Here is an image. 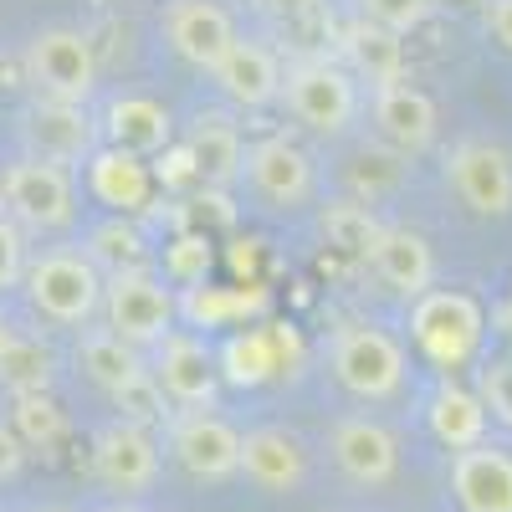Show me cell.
<instances>
[{"label": "cell", "mask_w": 512, "mask_h": 512, "mask_svg": "<svg viewBox=\"0 0 512 512\" xmlns=\"http://www.w3.org/2000/svg\"><path fill=\"white\" fill-rule=\"evenodd\" d=\"M21 287L31 308L62 328H82L103 313V272L93 267L88 251H67V246L41 251L36 262H26Z\"/></svg>", "instance_id": "1"}, {"label": "cell", "mask_w": 512, "mask_h": 512, "mask_svg": "<svg viewBox=\"0 0 512 512\" xmlns=\"http://www.w3.org/2000/svg\"><path fill=\"white\" fill-rule=\"evenodd\" d=\"M308 134H344L359 113V77L328 57H308L282 72V98H277Z\"/></svg>", "instance_id": "2"}, {"label": "cell", "mask_w": 512, "mask_h": 512, "mask_svg": "<svg viewBox=\"0 0 512 512\" xmlns=\"http://www.w3.org/2000/svg\"><path fill=\"white\" fill-rule=\"evenodd\" d=\"M26 82L36 98L57 103H88L98 88V57L93 41L77 26H41L26 41Z\"/></svg>", "instance_id": "3"}, {"label": "cell", "mask_w": 512, "mask_h": 512, "mask_svg": "<svg viewBox=\"0 0 512 512\" xmlns=\"http://www.w3.org/2000/svg\"><path fill=\"white\" fill-rule=\"evenodd\" d=\"M0 210L21 231H62L77 216V185L72 169L47 164V159H21L6 169V190H0Z\"/></svg>", "instance_id": "4"}, {"label": "cell", "mask_w": 512, "mask_h": 512, "mask_svg": "<svg viewBox=\"0 0 512 512\" xmlns=\"http://www.w3.org/2000/svg\"><path fill=\"white\" fill-rule=\"evenodd\" d=\"M103 318L134 349H154L175 333V292H169L149 267L103 277Z\"/></svg>", "instance_id": "5"}, {"label": "cell", "mask_w": 512, "mask_h": 512, "mask_svg": "<svg viewBox=\"0 0 512 512\" xmlns=\"http://www.w3.org/2000/svg\"><path fill=\"white\" fill-rule=\"evenodd\" d=\"M333 374L354 400H395L405 384V349L384 328H344L333 338Z\"/></svg>", "instance_id": "6"}, {"label": "cell", "mask_w": 512, "mask_h": 512, "mask_svg": "<svg viewBox=\"0 0 512 512\" xmlns=\"http://www.w3.org/2000/svg\"><path fill=\"white\" fill-rule=\"evenodd\" d=\"M410 328H415V344L431 354L441 369H456L477 354L482 344V308H477V297H466V292H436V287H425L415 297V313H410Z\"/></svg>", "instance_id": "7"}, {"label": "cell", "mask_w": 512, "mask_h": 512, "mask_svg": "<svg viewBox=\"0 0 512 512\" xmlns=\"http://www.w3.org/2000/svg\"><path fill=\"white\" fill-rule=\"evenodd\" d=\"M169 456L195 482H226L241 472V431L210 410H185L169 420Z\"/></svg>", "instance_id": "8"}, {"label": "cell", "mask_w": 512, "mask_h": 512, "mask_svg": "<svg viewBox=\"0 0 512 512\" xmlns=\"http://www.w3.org/2000/svg\"><path fill=\"white\" fill-rule=\"evenodd\" d=\"M21 139L31 159H47V164H82L93 159L98 149V123L88 113V103H57V98H36L21 113Z\"/></svg>", "instance_id": "9"}, {"label": "cell", "mask_w": 512, "mask_h": 512, "mask_svg": "<svg viewBox=\"0 0 512 512\" xmlns=\"http://www.w3.org/2000/svg\"><path fill=\"white\" fill-rule=\"evenodd\" d=\"M159 31L169 41V52L190 67H200V72H216V62L241 36L221 0H169L164 16H159Z\"/></svg>", "instance_id": "10"}, {"label": "cell", "mask_w": 512, "mask_h": 512, "mask_svg": "<svg viewBox=\"0 0 512 512\" xmlns=\"http://www.w3.org/2000/svg\"><path fill=\"white\" fill-rule=\"evenodd\" d=\"M93 477L108 492H123V497L149 492L159 482V441H154V431L128 425V420L98 431V441H93Z\"/></svg>", "instance_id": "11"}, {"label": "cell", "mask_w": 512, "mask_h": 512, "mask_svg": "<svg viewBox=\"0 0 512 512\" xmlns=\"http://www.w3.org/2000/svg\"><path fill=\"white\" fill-rule=\"evenodd\" d=\"M446 180L472 216H507L512 210V159L497 144L466 139L446 159Z\"/></svg>", "instance_id": "12"}, {"label": "cell", "mask_w": 512, "mask_h": 512, "mask_svg": "<svg viewBox=\"0 0 512 512\" xmlns=\"http://www.w3.org/2000/svg\"><path fill=\"white\" fill-rule=\"evenodd\" d=\"M374 128L395 154H405V159L425 154L436 144V103H431V93L415 88L410 77L374 88Z\"/></svg>", "instance_id": "13"}, {"label": "cell", "mask_w": 512, "mask_h": 512, "mask_svg": "<svg viewBox=\"0 0 512 512\" xmlns=\"http://www.w3.org/2000/svg\"><path fill=\"white\" fill-rule=\"evenodd\" d=\"M241 175L251 180V190L262 195L272 210H292V205H303L313 195V164H308V154L297 149L292 139H282V134L251 144Z\"/></svg>", "instance_id": "14"}, {"label": "cell", "mask_w": 512, "mask_h": 512, "mask_svg": "<svg viewBox=\"0 0 512 512\" xmlns=\"http://www.w3.org/2000/svg\"><path fill=\"white\" fill-rule=\"evenodd\" d=\"M159 349V359H154V379H159V390L175 400V405H190V410H200V405H210L216 400V390H221V374H216V359H210V349L200 344L195 333H169L164 344H154Z\"/></svg>", "instance_id": "15"}, {"label": "cell", "mask_w": 512, "mask_h": 512, "mask_svg": "<svg viewBox=\"0 0 512 512\" xmlns=\"http://www.w3.org/2000/svg\"><path fill=\"white\" fill-rule=\"evenodd\" d=\"M333 461L359 487H384L400 466V441L369 415H344L333 425Z\"/></svg>", "instance_id": "16"}, {"label": "cell", "mask_w": 512, "mask_h": 512, "mask_svg": "<svg viewBox=\"0 0 512 512\" xmlns=\"http://www.w3.org/2000/svg\"><path fill=\"white\" fill-rule=\"evenodd\" d=\"M241 477L262 492H297L308 477V451L287 425H256L241 436Z\"/></svg>", "instance_id": "17"}, {"label": "cell", "mask_w": 512, "mask_h": 512, "mask_svg": "<svg viewBox=\"0 0 512 512\" xmlns=\"http://www.w3.org/2000/svg\"><path fill=\"white\" fill-rule=\"evenodd\" d=\"M216 88L236 108H267L282 98V62L272 47H262L256 36H236V47L216 62Z\"/></svg>", "instance_id": "18"}, {"label": "cell", "mask_w": 512, "mask_h": 512, "mask_svg": "<svg viewBox=\"0 0 512 512\" xmlns=\"http://www.w3.org/2000/svg\"><path fill=\"white\" fill-rule=\"evenodd\" d=\"M451 487L466 512H512V456L497 446H466L451 461Z\"/></svg>", "instance_id": "19"}, {"label": "cell", "mask_w": 512, "mask_h": 512, "mask_svg": "<svg viewBox=\"0 0 512 512\" xmlns=\"http://www.w3.org/2000/svg\"><path fill=\"white\" fill-rule=\"evenodd\" d=\"M103 139L108 149H123V154H164L169 139H175V118H169L164 103L144 98V93H123L108 103V118H103Z\"/></svg>", "instance_id": "20"}, {"label": "cell", "mask_w": 512, "mask_h": 512, "mask_svg": "<svg viewBox=\"0 0 512 512\" xmlns=\"http://www.w3.org/2000/svg\"><path fill=\"white\" fill-rule=\"evenodd\" d=\"M185 154L195 159V180H205V185H231L241 175V164H246L241 128L226 113H216V108H205V113L190 118Z\"/></svg>", "instance_id": "21"}, {"label": "cell", "mask_w": 512, "mask_h": 512, "mask_svg": "<svg viewBox=\"0 0 512 512\" xmlns=\"http://www.w3.org/2000/svg\"><path fill=\"white\" fill-rule=\"evenodd\" d=\"M369 267L384 277L390 292H405V297H420L436 277V256H431V241L420 231H405V226H384Z\"/></svg>", "instance_id": "22"}, {"label": "cell", "mask_w": 512, "mask_h": 512, "mask_svg": "<svg viewBox=\"0 0 512 512\" xmlns=\"http://www.w3.org/2000/svg\"><path fill=\"white\" fill-rule=\"evenodd\" d=\"M88 185L103 205H113L118 216H134V210L149 205V169L139 164V154H123V149H93L88 159Z\"/></svg>", "instance_id": "23"}, {"label": "cell", "mask_w": 512, "mask_h": 512, "mask_svg": "<svg viewBox=\"0 0 512 512\" xmlns=\"http://www.w3.org/2000/svg\"><path fill=\"white\" fill-rule=\"evenodd\" d=\"M344 52H349L354 77L374 82V88L405 77V41H400V31L379 26V21H354L344 31Z\"/></svg>", "instance_id": "24"}, {"label": "cell", "mask_w": 512, "mask_h": 512, "mask_svg": "<svg viewBox=\"0 0 512 512\" xmlns=\"http://www.w3.org/2000/svg\"><path fill=\"white\" fill-rule=\"evenodd\" d=\"M425 420H431V436L451 451L482 446V436H487V405H482V395L461 390V384H441V390L431 395Z\"/></svg>", "instance_id": "25"}, {"label": "cell", "mask_w": 512, "mask_h": 512, "mask_svg": "<svg viewBox=\"0 0 512 512\" xmlns=\"http://www.w3.org/2000/svg\"><path fill=\"white\" fill-rule=\"evenodd\" d=\"M77 364L82 374H88L93 384H103V390H123L128 379H139L149 364L139 359V349L128 344V338H118L113 328H93V333H82V344H77Z\"/></svg>", "instance_id": "26"}, {"label": "cell", "mask_w": 512, "mask_h": 512, "mask_svg": "<svg viewBox=\"0 0 512 512\" xmlns=\"http://www.w3.org/2000/svg\"><path fill=\"white\" fill-rule=\"evenodd\" d=\"M0 384L11 395H47L52 390V349L36 338H0Z\"/></svg>", "instance_id": "27"}, {"label": "cell", "mask_w": 512, "mask_h": 512, "mask_svg": "<svg viewBox=\"0 0 512 512\" xmlns=\"http://www.w3.org/2000/svg\"><path fill=\"white\" fill-rule=\"evenodd\" d=\"M323 236H328V246L354 256V262H369L384 226L374 221V210L364 200H333V205H323Z\"/></svg>", "instance_id": "28"}, {"label": "cell", "mask_w": 512, "mask_h": 512, "mask_svg": "<svg viewBox=\"0 0 512 512\" xmlns=\"http://www.w3.org/2000/svg\"><path fill=\"white\" fill-rule=\"evenodd\" d=\"M88 256H93V267H98L103 277L144 272V267H149V246H144L139 226H134V221H123V216L93 226V236H88Z\"/></svg>", "instance_id": "29"}, {"label": "cell", "mask_w": 512, "mask_h": 512, "mask_svg": "<svg viewBox=\"0 0 512 512\" xmlns=\"http://www.w3.org/2000/svg\"><path fill=\"white\" fill-rule=\"evenodd\" d=\"M11 431L21 436L26 451H52V446L62 441V431H67V420H62V410L52 405V395H16V405H11Z\"/></svg>", "instance_id": "30"}, {"label": "cell", "mask_w": 512, "mask_h": 512, "mask_svg": "<svg viewBox=\"0 0 512 512\" xmlns=\"http://www.w3.org/2000/svg\"><path fill=\"white\" fill-rule=\"evenodd\" d=\"M113 405L128 425H144V431H154V425H164V390H159V379L144 369L139 379H128L123 390H113Z\"/></svg>", "instance_id": "31"}, {"label": "cell", "mask_w": 512, "mask_h": 512, "mask_svg": "<svg viewBox=\"0 0 512 512\" xmlns=\"http://www.w3.org/2000/svg\"><path fill=\"white\" fill-rule=\"evenodd\" d=\"M226 364H231V379L236 384H256L277 369V349H272V333H246L226 349Z\"/></svg>", "instance_id": "32"}, {"label": "cell", "mask_w": 512, "mask_h": 512, "mask_svg": "<svg viewBox=\"0 0 512 512\" xmlns=\"http://www.w3.org/2000/svg\"><path fill=\"white\" fill-rule=\"evenodd\" d=\"M359 11H364V21H379V26L410 36L415 26H425V16H431V0H359Z\"/></svg>", "instance_id": "33"}, {"label": "cell", "mask_w": 512, "mask_h": 512, "mask_svg": "<svg viewBox=\"0 0 512 512\" xmlns=\"http://www.w3.org/2000/svg\"><path fill=\"white\" fill-rule=\"evenodd\" d=\"M26 277V231L0 210V287H21Z\"/></svg>", "instance_id": "34"}, {"label": "cell", "mask_w": 512, "mask_h": 512, "mask_svg": "<svg viewBox=\"0 0 512 512\" xmlns=\"http://www.w3.org/2000/svg\"><path fill=\"white\" fill-rule=\"evenodd\" d=\"M482 405H487L502 425H512V359L482 369Z\"/></svg>", "instance_id": "35"}, {"label": "cell", "mask_w": 512, "mask_h": 512, "mask_svg": "<svg viewBox=\"0 0 512 512\" xmlns=\"http://www.w3.org/2000/svg\"><path fill=\"white\" fill-rule=\"evenodd\" d=\"M482 21H487V31H492L497 47L512 52V0H487V6H482Z\"/></svg>", "instance_id": "36"}, {"label": "cell", "mask_w": 512, "mask_h": 512, "mask_svg": "<svg viewBox=\"0 0 512 512\" xmlns=\"http://www.w3.org/2000/svg\"><path fill=\"white\" fill-rule=\"evenodd\" d=\"M21 461H26V446L21 436L11 431V425H0V482H11L21 472Z\"/></svg>", "instance_id": "37"}, {"label": "cell", "mask_w": 512, "mask_h": 512, "mask_svg": "<svg viewBox=\"0 0 512 512\" xmlns=\"http://www.w3.org/2000/svg\"><path fill=\"white\" fill-rule=\"evenodd\" d=\"M31 512H72V507H31Z\"/></svg>", "instance_id": "38"}, {"label": "cell", "mask_w": 512, "mask_h": 512, "mask_svg": "<svg viewBox=\"0 0 512 512\" xmlns=\"http://www.w3.org/2000/svg\"><path fill=\"white\" fill-rule=\"evenodd\" d=\"M6 333H11V328H6V313H0V338H6Z\"/></svg>", "instance_id": "39"}, {"label": "cell", "mask_w": 512, "mask_h": 512, "mask_svg": "<svg viewBox=\"0 0 512 512\" xmlns=\"http://www.w3.org/2000/svg\"><path fill=\"white\" fill-rule=\"evenodd\" d=\"M277 6H303V0H277Z\"/></svg>", "instance_id": "40"}, {"label": "cell", "mask_w": 512, "mask_h": 512, "mask_svg": "<svg viewBox=\"0 0 512 512\" xmlns=\"http://www.w3.org/2000/svg\"><path fill=\"white\" fill-rule=\"evenodd\" d=\"M0 190H6V169H0Z\"/></svg>", "instance_id": "41"}, {"label": "cell", "mask_w": 512, "mask_h": 512, "mask_svg": "<svg viewBox=\"0 0 512 512\" xmlns=\"http://www.w3.org/2000/svg\"><path fill=\"white\" fill-rule=\"evenodd\" d=\"M108 512H123V507H108Z\"/></svg>", "instance_id": "42"}]
</instances>
